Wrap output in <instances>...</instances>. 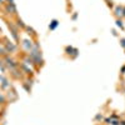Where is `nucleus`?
I'll use <instances>...</instances> for the list:
<instances>
[{
  "mask_svg": "<svg viewBox=\"0 0 125 125\" xmlns=\"http://www.w3.org/2000/svg\"><path fill=\"white\" fill-rule=\"evenodd\" d=\"M4 46H5V49L8 50V53H14V51L16 50V45L15 44H13L11 41H9L8 39H4Z\"/></svg>",
  "mask_w": 125,
  "mask_h": 125,
  "instance_id": "nucleus-1",
  "label": "nucleus"
},
{
  "mask_svg": "<svg viewBox=\"0 0 125 125\" xmlns=\"http://www.w3.org/2000/svg\"><path fill=\"white\" fill-rule=\"evenodd\" d=\"M56 26H58V21H56V20H54V21H53V25H51V26H50V29H51V30H53V29H55Z\"/></svg>",
  "mask_w": 125,
  "mask_h": 125,
  "instance_id": "nucleus-14",
  "label": "nucleus"
},
{
  "mask_svg": "<svg viewBox=\"0 0 125 125\" xmlns=\"http://www.w3.org/2000/svg\"><path fill=\"white\" fill-rule=\"evenodd\" d=\"M5 55H8V50L5 49L4 45L0 44V56H5Z\"/></svg>",
  "mask_w": 125,
  "mask_h": 125,
  "instance_id": "nucleus-7",
  "label": "nucleus"
},
{
  "mask_svg": "<svg viewBox=\"0 0 125 125\" xmlns=\"http://www.w3.org/2000/svg\"><path fill=\"white\" fill-rule=\"evenodd\" d=\"M20 66H21V69H23V70L26 73V74H31V73H33V71H31V69H29V68H28L25 64H21Z\"/></svg>",
  "mask_w": 125,
  "mask_h": 125,
  "instance_id": "nucleus-9",
  "label": "nucleus"
},
{
  "mask_svg": "<svg viewBox=\"0 0 125 125\" xmlns=\"http://www.w3.org/2000/svg\"><path fill=\"white\" fill-rule=\"evenodd\" d=\"M8 26L10 28V29H11V33H13V36H14V39L18 41L19 40V36H18V28L16 26H14V24L13 23H8Z\"/></svg>",
  "mask_w": 125,
  "mask_h": 125,
  "instance_id": "nucleus-3",
  "label": "nucleus"
},
{
  "mask_svg": "<svg viewBox=\"0 0 125 125\" xmlns=\"http://www.w3.org/2000/svg\"><path fill=\"white\" fill-rule=\"evenodd\" d=\"M4 103H6V98L0 94V104H4Z\"/></svg>",
  "mask_w": 125,
  "mask_h": 125,
  "instance_id": "nucleus-13",
  "label": "nucleus"
},
{
  "mask_svg": "<svg viewBox=\"0 0 125 125\" xmlns=\"http://www.w3.org/2000/svg\"><path fill=\"white\" fill-rule=\"evenodd\" d=\"M121 44H123V46L125 48V39H123V40H121Z\"/></svg>",
  "mask_w": 125,
  "mask_h": 125,
  "instance_id": "nucleus-17",
  "label": "nucleus"
},
{
  "mask_svg": "<svg viewBox=\"0 0 125 125\" xmlns=\"http://www.w3.org/2000/svg\"><path fill=\"white\" fill-rule=\"evenodd\" d=\"M5 13L6 14H16V6H15V4L8 3L5 5Z\"/></svg>",
  "mask_w": 125,
  "mask_h": 125,
  "instance_id": "nucleus-2",
  "label": "nucleus"
},
{
  "mask_svg": "<svg viewBox=\"0 0 125 125\" xmlns=\"http://www.w3.org/2000/svg\"><path fill=\"white\" fill-rule=\"evenodd\" d=\"M23 45H24V48H25L26 50H29V51L33 49V44H31V41H29V40H24Z\"/></svg>",
  "mask_w": 125,
  "mask_h": 125,
  "instance_id": "nucleus-6",
  "label": "nucleus"
},
{
  "mask_svg": "<svg viewBox=\"0 0 125 125\" xmlns=\"http://www.w3.org/2000/svg\"><path fill=\"white\" fill-rule=\"evenodd\" d=\"M8 1H9L10 4H14V0H8Z\"/></svg>",
  "mask_w": 125,
  "mask_h": 125,
  "instance_id": "nucleus-18",
  "label": "nucleus"
},
{
  "mask_svg": "<svg viewBox=\"0 0 125 125\" xmlns=\"http://www.w3.org/2000/svg\"><path fill=\"white\" fill-rule=\"evenodd\" d=\"M10 71H11V75H13L14 78H16V79H20V78H21V71H19L18 68H15V69H13V70H10Z\"/></svg>",
  "mask_w": 125,
  "mask_h": 125,
  "instance_id": "nucleus-5",
  "label": "nucleus"
},
{
  "mask_svg": "<svg viewBox=\"0 0 125 125\" xmlns=\"http://www.w3.org/2000/svg\"><path fill=\"white\" fill-rule=\"evenodd\" d=\"M6 3V0H0V5H3V4H5Z\"/></svg>",
  "mask_w": 125,
  "mask_h": 125,
  "instance_id": "nucleus-16",
  "label": "nucleus"
},
{
  "mask_svg": "<svg viewBox=\"0 0 125 125\" xmlns=\"http://www.w3.org/2000/svg\"><path fill=\"white\" fill-rule=\"evenodd\" d=\"M0 84H1V86H3L4 89H8V88H10V84H9L8 79H5L4 76H0Z\"/></svg>",
  "mask_w": 125,
  "mask_h": 125,
  "instance_id": "nucleus-4",
  "label": "nucleus"
},
{
  "mask_svg": "<svg viewBox=\"0 0 125 125\" xmlns=\"http://www.w3.org/2000/svg\"><path fill=\"white\" fill-rule=\"evenodd\" d=\"M0 69H1L3 73H5V64H4L3 60H0Z\"/></svg>",
  "mask_w": 125,
  "mask_h": 125,
  "instance_id": "nucleus-12",
  "label": "nucleus"
},
{
  "mask_svg": "<svg viewBox=\"0 0 125 125\" xmlns=\"http://www.w3.org/2000/svg\"><path fill=\"white\" fill-rule=\"evenodd\" d=\"M0 34H1V29H0Z\"/></svg>",
  "mask_w": 125,
  "mask_h": 125,
  "instance_id": "nucleus-20",
  "label": "nucleus"
},
{
  "mask_svg": "<svg viewBox=\"0 0 125 125\" xmlns=\"http://www.w3.org/2000/svg\"><path fill=\"white\" fill-rule=\"evenodd\" d=\"M25 29L29 31V34H31V35H35V31H34V29H33V28H29V26H26Z\"/></svg>",
  "mask_w": 125,
  "mask_h": 125,
  "instance_id": "nucleus-11",
  "label": "nucleus"
},
{
  "mask_svg": "<svg viewBox=\"0 0 125 125\" xmlns=\"http://www.w3.org/2000/svg\"><path fill=\"white\" fill-rule=\"evenodd\" d=\"M16 25L20 26V28H26V25L23 23V20H21V19H16Z\"/></svg>",
  "mask_w": 125,
  "mask_h": 125,
  "instance_id": "nucleus-10",
  "label": "nucleus"
},
{
  "mask_svg": "<svg viewBox=\"0 0 125 125\" xmlns=\"http://www.w3.org/2000/svg\"><path fill=\"white\" fill-rule=\"evenodd\" d=\"M120 125H125V121H123V123H120Z\"/></svg>",
  "mask_w": 125,
  "mask_h": 125,
  "instance_id": "nucleus-19",
  "label": "nucleus"
},
{
  "mask_svg": "<svg viewBox=\"0 0 125 125\" xmlns=\"http://www.w3.org/2000/svg\"><path fill=\"white\" fill-rule=\"evenodd\" d=\"M123 9H124V8H121V6H118V8H116V10H115L116 16H123Z\"/></svg>",
  "mask_w": 125,
  "mask_h": 125,
  "instance_id": "nucleus-8",
  "label": "nucleus"
},
{
  "mask_svg": "<svg viewBox=\"0 0 125 125\" xmlns=\"http://www.w3.org/2000/svg\"><path fill=\"white\" fill-rule=\"evenodd\" d=\"M116 24H118V26H120V28L123 26V24H121V21H120V20H118V21H116Z\"/></svg>",
  "mask_w": 125,
  "mask_h": 125,
  "instance_id": "nucleus-15",
  "label": "nucleus"
}]
</instances>
